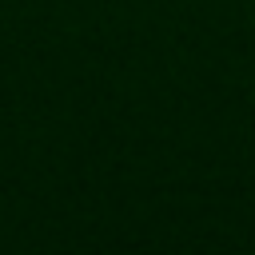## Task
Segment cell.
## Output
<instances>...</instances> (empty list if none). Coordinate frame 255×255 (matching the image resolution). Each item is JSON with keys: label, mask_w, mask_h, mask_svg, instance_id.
I'll return each mask as SVG.
<instances>
[]
</instances>
